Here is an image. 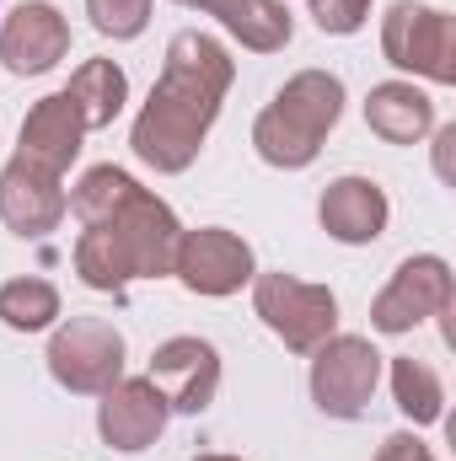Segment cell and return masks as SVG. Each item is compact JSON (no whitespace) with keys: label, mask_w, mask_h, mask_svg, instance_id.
Returning a JSON list of instances; mask_svg holds the SVG:
<instances>
[{"label":"cell","mask_w":456,"mask_h":461,"mask_svg":"<svg viewBox=\"0 0 456 461\" xmlns=\"http://www.w3.org/2000/svg\"><path fill=\"white\" fill-rule=\"evenodd\" d=\"M231 81H236V59L221 38L199 32V27L172 32V43L161 54V76L129 129L134 161L161 172V177L188 172L199 161L221 108H226Z\"/></svg>","instance_id":"6da1fadb"},{"label":"cell","mask_w":456,"mask_h":461,"mask_svg":"<svg viewBox=\"0 0 456 461\" xmlns=\"http://www.w3.org/2000/svg\"><path fill=\"white\" fill-rule=\"evenodd\" d=\"M183 241V221L172 215L167 199H156L150 188H134L114 215L92 221L76 236V274L87 290L123 295L134 279H172V258Z\"/></svg>","instance_id":"7a4b0ae2"},{"label":"cell","mask_w":456,"mask_h":461,"mask_svg":"<svg viewBox=\"0 0 456 461\" xmlns=\"http://www.w3.org/2000/svg\"><path fill=\"white\" fill-rule=\"evenodd\" d=\"M343 103H349L343 76H333V70H296L274 92V103L252 118L258 161L274 167V172H306L323 156L328 134L339 129Z\"/></svg>","instance_id":"3957f363"},{"label":"cell","mask_w":456,"mask_h":461,"mask_svg":"<svg viewBox=\"0 0 456 461\" xmlns=\"http://www.w3.org/2000/svg\"><path fill=\"white\" fill-rule=\"evenodd\" d=\"M381 54L403 76L456 86V16L430 0H392L381 16Z\"/></svg>","instance_id":"277c9868"},{"label":"cell","mask_w":456,"mask_h":461,"mask_svg":"<svg viewBox=\"0 0 456 461\" xmlns=\"http://www.w3.org/2000/svg\"><path fill=\"white\" fill-rule=\"evenodd\" d=\"M252 312L290 354H312L339 333V295L328 285H312L285 268L252 274Z\"/></svg>","instance_id":"5b68a950"},{"label":"cell","mask_w":456,"mask_h":461,"mask_svg":"<svg viewBox=\"0 0 456 461\" xmlns=\"http://www.w3.org/2000/svg\"><path fill=\"white\" fill-rule=\"evenodd\" d=\"M43 359H49L54 386H65L76 397H103L114 381H123L129 344L108 317H65V322H54Z\"/></svg>","instance_id":"8992f818"},{"label":"cell","mask_w":456,"mask_h":461,"mask_svg":"<svg viewBox=\"0 0 456 461\" xmlns=\"http://www.w3.org/2000/svg\"><path fill=\"white\" fill-rule=\"evenodd\" d=\"M381 365H387V354L360 333H333L328 344H317L312 348V375H306L317 413H328L339 424L365 419L370 397L381 386Z\"/></svg>","instance_id":"52a82bcc"},{"label":"cell","mask_w":456,"mask_h":461,"mask_svg":"<svg viewBox=\"0 0 456 461\" xmlns=\"http://www.w3.org/2000/svg\"><path fill=\"white\" fill-rule=\"evenodd\" d=\"M456 301V279H451V263L441 252H414L392 268V279L376 290L370 301V328L387 333V339H403L435 317H446Z\"/></svg>","instance_id":"ba28073f"},{"label":"cell","mask_w":456,"mask_h":461,"mask_svg":"<svg viewBox=\"0 0 456 461\" xmlns=\"http://www.w3.org/2000/svg\"><path fill=\"white\" fill-rule=\"evenodd\" d=\"M258 274V258H252V241L236 236L226 226H183L178 241V258H172V279L188 290V295H205V301H226L242 285H252Z\"/></svg>","instance_id":"9c48e42d"},{"label":"cell","mask_w":456,"mask_h":461,"mask_svg":"<svg viewBox=\"0 0 456 461\" xmlns=\"http://www.w3.org/2000/svg\"><path fill=\"white\" fill-rule=\"evenodd\" d=\"M145 375L156 381V392L167 397L172 413L199 419L215 402V392H221V348L210 344V339H199V333L161 339V344L150 348Z\"/></svg>","instance_id":"30bf717a"},{"label":"cell","mask_w":456,"mask_h":461,"mask_svg":"<svg viewBox=\"0 0 456 461\" xmlns=\"http://www.w3.org/2000/svg\"><path fill=\"white\" fill-rule=\"evenodd\" d=\"M70 54V16L54 0H22L16 11H5L0 22V65L16 81L49 76L59 70Z\"/></svg>","instance_id":"8fae6325"},{"label":"cell","mask_w":456,"mask_h":461,"mask_svg":"<svg viewBox=\"0 0 456 461\" xmlns=\"http://www.w3.org/2000/svg\"><path fill=\"white\" fill-rule=\"evenodd\" d=\"M167 419H172V408H167V397L156 392L150 375H123V381H114L103 392V402H97V435H103V446L118 451V456L150 451L167 435Z\"/></svg>","instance_id":"7c38bea8"},{"label":"cell","mask_w":456,"mask_h":461,"mask_svg":"<svg viewBox=\"0 0 456 461\" xmlns=\"http://www.w3.org/2000/svg\"><path fill=\"white\" fill-rule=\"evenodd\" d=\"M70 215L65 204V177L43 172V167H27V161H5L0 167V226L22 241H43L54 236L59 221Z\"/></svg>","instance_id":"4fadbf2b"},{"label":"cell","mask_w":456,"mask_h":461,"mask_svg":"<svg viewBox=\"0 0 456 461\" xmlns=\"http://www.w3.org/2000/svg\"><path fill=\"white\" fill-rule=\"evenodd\" d=\"M387 221H392V199L376 177H360V172H343L323 188L317 199V226L328 230L343 247H370L387 236Z\"/></svg>","instance_id":"5bb4252c"},{"label":"cell","mask_w":456,"mask_h":461,"mask_svg":"<svg viewBox=\"0 0 456 461\" xmlns=\"http://www.w3.org/2000/svg\"><path fill=\"white\" fill-rule=\"evenodd\" d=\"M81 140H87V123L70 108V97L65 92H49V97H38L27 108L22 129H16V161L65 177L76 167V156H81Z\"/></svg>","instance_id":"9a60e30c"},{"label":"cell","mask_w":456,"mask_h":461,"mask_svg":"<svg viewBox=\"0 0 456 461\" xmlns=\"http://www.w3.org/2000/svg\"><path fill=\"white\" fill-rule=\"evenodd\" d=\"M178 5L215 16L247 54H279L296 38V16L285 0H178Z\"/></svg>","instance_id":"2e32d148"},{"label":"cell","mask_w":456,"mask_h":461,"mask_svg":"<svg viewBox=\"0 0 456 461\" xmlns=\"http://www.w3.org/2000/svg\"><path fill=\"white\" fill-rule=\"evenodd\" d=\"M365 129L387 145H419L435 134V97L414 81H376L365 97Z\"/></svg>","instance_id":"e0dca14e"},{"label":"cell","mask_w":456,"mask_h":461,"mask_svg":"<svg viewBox=\"0 0 456 461\" xmlns=\"http://www.w3.org/2000/svg\"><path fill=\"white\" fill-rule=\"evenodd\" d=\"M65 97H70V108L81 113L87 134H92V129H108V123L123 113V103H129V76H123L118 59H87V65H76Z\"/></svg>","instance_id":"ac0fdd59"},{"label":"cell","mask_w":456,"mask_h":461,"mask_svg":"<svg viewBox=\"0 0 456 461\" xmlns=\"http://www.w3.org/2000/svg\"><path fill=\"white\" fill-rule=\"evenodd\" d=\"M392 381V402L414 429H430L446 419V381L435 375V365L414 359V354H392V365H381Z\"/></svg>","instance_id":"d6986e66"},{"label":"cell","mask_w":456,"mask_h":461,"mask_svg":"<svg viewBox=\"0 0 456 461\" xmlns=\"http://www.w3.org/2000/svg\"><path fill=\"white\" fill-rule=\"evenodd\" d=\"M0 322L11 333H49L59 322V290L38 274H22V279H5L0 285Z\"/></svg>","instance_id":"ffe728a7"},{"label":"cell","mask_w":456,"mask_h":461,"mask_svg":"<svg viewBox=\"0 0 456 461\" xmlns=\"http://www.w3.org/2000/svg\"><path fill=\"white\" fill-rule=\"evenodd\" d=\"M134 188H140V177H129V172L114 167V161H103V167H87V172L76 177V188L65 194V204H70V215H76L81 226H92V221L114 215Z\"/></svg>","instance_id":"44dd1931"},{"label":"cell","mask_w":456,"mask_h":461,"mask_svg":"<svg viewBox=\"0 0 456 461\" xmlns=\"http://www.w3.org/2000/svg\"><path fill=\"white\" fill-rule=\"evenodd\" d=\"M87 16L103 38L114 43H134L150 27V0H87Z\"/></svg>","instance_id":"7402d4cb"},{"label":"cell","mask_w":456,"mask_h":461,"mask_svg":"<svg viewBox=\"0 0 456 461\" xmlns=\"http://www.w3.org/2000/svg\"><path fill=\"white\" fill-rule=\"evenodd\" d=\"M306 5H312V22L328 38H354L370 22V0H306Z\"/></svg>","instance_id":"603a6c76"},{"label":"cell","mask_w":456,"mask_h":461,"mask_svg":"<svg viewBox=\"0 0 456 461\" xmlns=\"http://www.w3.org/2000/svg\"><path fill=\"white\" fill-rule=\"evenodd\" d=\"M376 461H435V451H430L414 429H397V435H387V440H381Z\"/></svg>","instance_id":"cb8c5ba5"},{"label":"cell","mask_w":456,"mask_h":461,"mask_svg":"<svg viewBox=\"0 0 456 461\" xmlns=\"http://www.w3.org/2000/svg\"><path fill=\"white\" fill-rule=\"evenodd\" d=\"M451 145H456V123H446L441 134H435V172L451 183Z\"/></svg>","instance_id":"d4e9b609"},{"label":"cell","mask_w":456,"mask_h":461,"mask_svg":"<svg viewBox=\"0 0 456 461\" xmlns=\"http://www.w3.org/2000/svg\"><path fill=\"white\" fill-rule=\"evenodd\" d=\"M194 461H242V456H226V451H205V456H194Z\"/></svg>","instance_id":"484cf974"}]
</instances>
